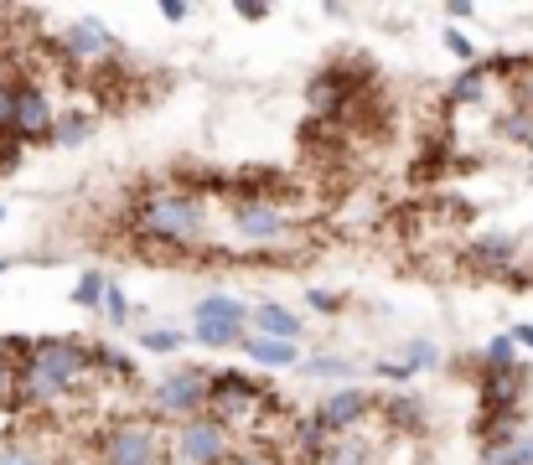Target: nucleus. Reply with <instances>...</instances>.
I'll return each instance as SVG.
<instances>
[{"label":"nucleus","instance_id":"nucleus-1","mask_svg":"<svg viewBox=\"0 0 533 465\" xmlns=\"http://www.w3.org/2000/svg\"><path fill=\"white\" fill-rule=\"evenodd\" d=\"M135 233L166 248H197L207 233V207L192 192H151L135 202Z\"/></svg>","mask_w":533,"mask_h":465},{"label":"nucleus","instance_id":"nucleus-2","mask_svg":"<svg viewBox=\"0 0 533 465\" xmlns=\"http://www.w3.org/2000/svg\"><path fill=\"white\" fill-rule=\"evenodd\" d=\"M264 403H270V393H264V383H254L249 372H213V388H207L213 419H223V424L254 419V414H264Z\"/></svg>","mask_w":533,"mask_h":465},{"label":"nucleus","instance_id":"nucleus-3","mask_svg":"<svg viewBox=\"0 0 533 465\" xmlns=\"http://www.w3.org/2000/svg\"><path fill=\"white\" fill-rule=\"evenodd\" d=\"M207 388H213V372L207 367H171L166 372V383L156 388V409L166 419H197L207 414Z\"/></svg>","mask_w":533,"mask_h":465},{"label":"nucleus","instance_id":"nucleus-4","mask_svg":"<svg viewBox=\"0 0 533 465\" xmlns=\"http://www.w3.org/2000/svg\"><path fill=\"white\" fill-rule=\"evenodd\" d=\"M244 321H249V305L233 300V295H207L197 300V341L202 347H244Z\"/></svg>","mask_w":533,"mask_h":465},{"label":"nucleus","instance_id":"nucleus-5","mask_svg":"<svg viewBox=\"0 0 533 465\" xmlns=\"http://www.w3.org/2000/svg\"><path fill=\"white\" fill-rule=\"evenodd\" d=\"M104 465H161V440L145 419H120L99 440Z\"/></svg>","mask_w":533,"mask_h":465},{"label":"nucleus","instance_id":"nucleus-6","mask_svg":"<svg viewBox=\"0 0 533 465\" xmlns=\"http://www.w3.org/2000/svg\"><path fill=\"white\" fill-rule=\"evenodd\" d=\"M176 455L187 465H223L228 460V424L213 414H197L176 429Z\"/></svg>","mask_w":533,"mask_h":465},{"label":"nucleus","instance_id":"nucleus-7","mask_svg":"<svg viewBox=\"0 0 533 465\" xmlns=\"http://www.w3.org/2000/svg\"><path fill=\"white\" fill-rule=\"evenodd\" d=\"M523 388H528V367L513 362V367H482V419H497V414H513L523 403Z\"/></svg>","mask_w":533,"mask_h":465},{"label":"nucleus","instance_id":"nucleus-8","mask_svg":"<svg viewBox=\"0 0 533 465\" xmlns=\"http://www.w3.org/2000/svg\"><path fill=\"white\" fill-rule=\"evenodd\" d=\"M52 130H57V114H52L47 88L42 83H21L16 88V124H11V135L16 140H47Z\"/></svg>","mask_w":533,"mask_h":465},{"label":"nucleus","instance_id":"nucleus-9","mask_svg":"<svg viewBox=\"0 0 533 465\" xmlns=\"http://www.w3.org/2000/svg\"><path fill=\"white\" fill-rule=\"evenodd\" d=\"M233 228H239L249 243H275L290 233V217L275 207V202H254V197H239L233 202Z\"/></svg>","mask_w":533,"mask_h":465},{"label":"nucleus","instance_id":"nucleus-10","mask_svg":"<svg viewBox=\"0 0 533 465\" xmlns=\"http://www.w3.org/2000/svg\"><path fill=\"white\" fill-rule=\"evenodd\" d=\"M120 52V42H114V31L104 21H73L63 31V57L78 62V68H88V62H104Z\"/></svg>","mask_w":533,"mask_h":465},{"label":"nucleus","instance_id":"nucleus-11","mask_svg":"<svg viewBox=\"0 0 533 465\" xmlns=\"http://www.w3.org/2000/svg\"><path fill=\"white\" fill-rule=\"evenodd\" d=\"M373 409H378V403H373L363 388H342V393H332L327 403H321L316 419H321V429H327L332 440H337V434H352V429H358Z\"/></svg>","mask_w":533,"mask_h":465},{"label":"nucleus","instance_id":"nucleus-12","mask_svg":"<svg viewBox=\"0 0 533 465\" xmlns=\"http://www.w3.org/2000/svg\"><path fill=\"white\" fill-rule=\"evenodd\" d=\"M466 259L477 264V269H518V243L508 233H492V238H477V243H466Z\"/></svg>","mask_w":533,"mask_h":465},{"label":"nucleus","instance_id":"nucleus-13","mask_svg":"<svg viewBox=\"0 0 533 465\" xmlns=\"http://www.w3.org/2000/svg\"><path fill=\"white\" fill-rule=\"evenodd\" d=\"M32 352V341H6L0 336V409H16V388H21V362Z\"/></svg>","mask_w":533,"mask_h":465},{"label":"nucleus","instance_id":"nucleus-14","mask_svg":"<svg viewBox=\"0 0 533 465\" xmlns=\"http://www.w3.org/2000/svg\"><path fill=\"white\" fill-rule=\"evenodd\" d=\"M254 331L259 336H270V341H290L295 347V336H301V321H295V310H285V305H254Z\"/></svg>","mask_w":533,"mask_h":465},{"label":"nucleus","instance_id":"nucleus-15","mask_svg":"<svg viewBox=\"0 0 533 465\" xmlns=\"http://www.w3.org/2000/svg\"><path fill=\"white\" fill-rule=\"evenodd\" d=\"M492 62H482V68H466L456 83H451V104H482L487 99V88H492Z\"/></svg>","mask_w":533,"mask_h":465},{"label":"nucleus","instance_id":"nucleus-16","mask_svg":"<svg viewBox=\"0 0 533 465\" xmlns=\"http://www.w3.org/2000/svg\"><path fill=\"white\" fill-rule=\"evenodd\" d=\"M378 409H383V419H389L394 429H409V434L425 429V403H420V398H404V393H399V398H389V403H378Z\"/></svg>","mask_w":533,"mask_h":465},{"label":"nucleus","instance_id":"nucleus-17","mask_svg":"<svg viewBox=\"0 0 533 465\" xmlns=\"http://www.w3.org/2000/svg\"><path fill=\"white\" fill-rule=\"evenodd\" d=\"M244 352L264 367H290L295 362V347L290 341H270V336H244Z\"/></svg>","mask_w":533,"mask_h":465},{"label":"nucleus","instance_id":"nucleus-18","mask_svg":"<svg viewBox=\"0 0 533 465\" xmlns=\"http://www.w3.org/2000/svg\"><path fill=\"white\" fill-rule=\"evenodd\" d=\"M482 465H533V440H513V445L482 450Z\"/></svg>","mask_w":533,"mask_h":465},{"label":"nucleus","instance_id":"nucleus-19","mask_svg":"<svg viewBox=\"0 0 533 465\" xmlns=\"http://www.w3.org/2000/svg\"><path fill=\"white\" fill-rule=\"evenodd\" d=\"M508 140H518V145H533V109H513V114H502V124H497Z\"/></svg>","mask_w":533,"mask_h":465},{"label":"nucleus","instance_id":"nucleus-20","mask_svg":"<svg viewBox=\"0 0 533 465\" xmlns=\"http://www.w3.org/2000/svg\"><path fill=\"white\" fill-rule=\"evenodd\" d=\"M435 362H440V347H435V341H425V336H414L409 347H404V367H409V372L435 367Z\"/></svg>","mask_w":533,"mask_h":465},{"label":"nucleus","instance_id":"nucleus-21","mask_svg":"<svg viewBox=\"0 0 533 465\" xmlns=\"http://www.w3.org/2000/svg\"><path fill=\"white\" fill-rule=\"evenodd\" d=\"M104 295H109L104 274H83L78 285H73V300H78V305H88V310H94V305H104Z\"/></svg>","mask_w":533,"mask_h":465},{"label":"nucleus","instance_id":"nucleus-22","mask_svg":"<svg viewBox=\"0 0 533 465\" xmlns=\"http://www.w3.org/2000/svg\"><path fill=\"white\" fill-rule=\"evenodd\" d=\"M140 347L145 352H176L182 347V331H140Z\"/></svg>","mask_w":533,"mask_h":465},{"label":"nucleus","instance_id":"nucleus-23","mask_svg":"<svg viewBox=\"0 0 533 465\" xmlns=\"http://www.w3.org/2000/svg\"><path fill=\"white\" fill-rule=\"evenodd\" d=\"M513 347H518L513 336H492L487 341V367H513Z\"/></svg>","mask_w":533,"mask_h":465},{"label":"nucleus","instance_id":"nucleus-24","mask_svg":"<svg viewBox=\"0 0 533 465\" xmlns=\"http://www.w3.org/2000/svg\"><path fill=\"white\" fill-rule=\"evenodd\" d=\"M0 465H47L32 445H0Z\"/></svg>","mask_w":533,"mask_h":465},{"label":"nucleus","instance_id":"nucleus-25","mask_svg":"<svg viewBox=\"0 0 533 465\" xmlns=\"http://www.w3.org/2000/svg\"><path fill=\"white\" fill-rule=\"evenodd\" d=\"M306 372H311V378H347V362L342 357H316V362H306Z\"/></svg>","mask_w":533,"mask_h":465},{"label":"nucleus","instance_id":"nucleus-26","mask_svg":"<svg viewBox=\"0 0 533 465\" xmlns=\"http://www.w3.org/2000/svg\"><path fill=\"white\" fill-rule=\"evenodd\" d=\"M52 135L63 140V145H73V140H83V135H88V119H83V114H63V124H57Z\"/></svg>","mask_w":533,"mask_h":465},{"label":"nucleus","instance_id":"nucleus-27","mask_svg":"<svg viewBox=\"0 0 533 465\" xmlns=\"http://www.w3.org/2000/svg\"><path fill=\"white\" fill-rule=\"evenodd\" d=\"M446 52H451V57H461V62H471V57H477V47H471V37H461V31H446Z\"/></svg>","mask_w":533,"mask_h":465},{"label":"nucleus","instance_id":"nucleus-28","mask_svg":"<svg viewBox=\"0 0 533 465\" xmlns=\"http://www.w3.org/2000/svg\"><path fill=\"white\" fill-rule=\"evenodd\" d=\"M373 372H383L389 383H404V378H409V367H404V362H378Z\"/></svg>","mask_w":533,"mask_h":465},{"label":"nucleus","instance_id":"nucleus-29","mask_svg":"<svg viewBox=\"0 0 533 465\" xmlns=\"http://www.w3.org/2000/svg\"><path fill=\"white\" fill-rule=\"evenodd\" d=\"M228 465H275L270 455H259V450H249V455H239V460H228Z\"/></svg>","mask_w":533,"mask_h":465},{"label":"nucleus","instance_id":"nucleus-30","mask_svg":"<svg viewBox=\"0 0 533 465\" xmlns=\"http://www.w3.org/2000/svg\"><path fill=\"white\" fill-rule=\"evenodd\" d=\"M311 305H316V310H337V300H332L327 290H311Z\"/></svg>","mask_w":533,"mask_h":465},{"label":"nucleus","instance_id":"nucleus-31","mask_svg":"<svg viewBox=\"0 0 533 465\" xmlns=\"http://www.w3.org/2000/svg\"><path fill=\"white\" fill-rule=\"evenodd\" d=\"M513 341L518 347H533V326H513Z\"/></svg>","mask_w":533,"mask_h":465}]
</instances>
